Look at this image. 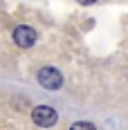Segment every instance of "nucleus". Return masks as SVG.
I'll use <instances>...</instances> for the list:
<instances>
[{
	"label": "nucleus",
	"mask_w": 128,
	"mask_h": 130,
	"mask_svg": "<svg viewBox=\"0 0 128 130\" xmlns=\"http://www.w3.org/2000/svg\"><path fill=\"white\" fill-rule=\"evenodd\" d=\"M79 5H94V2H97V0H77Z\"/></svg>",
	"instance_id": "39448f33"
},
{
	"label": "nucleus",
	"mask_w": 128,
	"mask_h": 130,
	"mask_svg": "<svg viewBox=\"0 0 128 130\" xmlns=\"http://www.w3.org/2000/svg\"><path fill=\"white\" fill-rule=\"evenodd\" d=\"M36 40H38V34H36V29H32V27L20 25V27L13 29V43H16L18 47H32Z\"/></svg>",
	"instance_id": "7ed1b4c3"
},
{
	"label": "nucleus",
	"mask_w": 128,
	"mask_h": 130,
	"mask_svg": "<svg viewBox=\"0 0 128 130\" xmlns=\"http://www.w3.org/2000/svg\"><path fill=\"white\" fill-rule=\"evenodd\" d=\"M72 130H94V123H88V121H77V123H72Z\"/></svg>",
	"instance_id": "20e7f679"
},
{
	"label": "nucleus",
	"mask_w": 128,
	"mask_h": 130,
	"mask_svg": "<svg viewBox=\"0 0 128 130\" xmlns=\"http://www.w3.org/2000/svg\"><path fill=\"white\" fill-rule=\"evenodd\" d=\"M32 119H34V123L36 126H43V128H50L56 123V110L52 108V105H36L34 110H32Z\"/></svg>",
	"instance_id": "f03ea898"
},
{
	"label": "nucleus",
	"mask_w": 128,
	"mask_h": 130,
	"mask_svg": "<svg viewBox=\"0 0 128 130\" xmlns=\"http://www.w3.org/2000/svg\"><path fill=\"white\" fill-rule=\"evenodd\" d=\"M38 83L47 90H59L63 85V74L56 67H40L38 70Z\"/></svg>",
	"instance_id": "f257e3e1"
}]
</instances>
